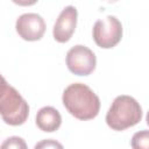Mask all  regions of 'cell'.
Returning <instances> with one entry per match:
<instances>
[{"label": "cell", "instance_id": "cell-7", "mask_svg": "<svg viewBox=\"0 0 149 149\" xmlns=\"http://www.w3.org/2000/svg\"><path fill=\"white\" fill-rule=\"evenodd\" d=\"M77 17L78 12L76 7L71 5L66 6L59 13L52 29L55 41H57L58 43H65L72 37L77 26Z\"/></svg>", "mask_w": 149, "mask_h": 149}, {"label": "cell", "instance_id": "cell-3", "mask_svg": "<svg viewBox=\"0 0 149 149\" xmlns=\"http://www.w3.org/2000/svg\"><path fill=\"white\" fill-rule=\"evenodd\" d=\"M0 115L9 126H21L29 115V105L0 74Z\"/></svg>", "mask_w": 149, "mask_h": 149}, {"label": "cell", "instance_id": "cell-4", "mask_svg": "<svg viewBox=\"0 0 149 149\" xmlns=\"http://www.w3.org/2000/svg\"><path fill=\"white\" fill-rule=\"evenodd\" d=\"M122 24L113 15H107L105 19L95 21L92 36L95 44L102 49L114 48L122 38Z\"/></svg>", "mask_w": 149, "mask_h": 149}, {"label": "cell", "instance_id": "cell-6", "mask_svg": "<svg viewBox=\"0 0 149 149\" xmlns=\"http://www.w3.org/2000/svg\"><path fill=\"white\" fill-rule=\"evenodd\" d=\"M44 19L36 13H24L15 22V29L19 36L29 42L40 41L45 33Z\"/></svg>", "mask_w": 149, "mask_h": 149}, {"label": "cell", "instance_id": "cell-1", "mask_svg": "<svg viewBox=\"0 0 149 149\" xmlns=\"http://www.w3.org/2000/svg\"><path fill=\"white\" fill-rule=\"evenodd\" d=\"M62 101L66 111L78 120H92L100 111V99L93 90L83 84H70L63 92Z\"/></svg>", "mask_w": 149, "mask_h": 149}, {"label": "cell", "instance_id": "cell-11", "mask_svg": "<svg viewBox=\"0 0 149 149\" xmlns=\"http://www.w3.org/2000/svg\"><path fill=\"white\" fill-rule=\"evenodd\" d=\"M34 149H64L63 144L54 139H45L37 142Z\"/></svg>", "mask_w": 149, "mask_h": 149}, {"label": "cell", "instance_id": "cell-2", "mask_svg": "<svg viewBox=\"0 0 149 149\" xmlns=\"http://www.w3.org/2000/svg\"><path fill=\"white\" fill-rule=\"evenodd\" d=\"M142 115V107L137 100L130 95L121 94L113 100L106 114V123L113 130L121 132L137 125Z\"/></svg>", "mask_w": 149, "mask_h": 149}, {"label": "cell", "instance_id": "cell-8", "mask_svg": "<svg viewBox=\"0 0 149 149\" xmlns=\"http://www.w3.org/2000/svg\"><path fill=\"white\" fill-rule=\"evenodd\" d=\"M35 120H36V126L42 132L52 133L61 127L62 115L52 106H44L38 109Z\"/></svg>", "mask_w": 149, "mask_h": 149}, {"label": "cell", "instance_id": "cell-10", "mask_svg": "<svg viewBox=\"0 0 149 149\" xmlns=\"http://www.w3.org/2000/svg\"><path fill=\"white\" fill-rule=\"evenodd\" d=\"M0 149H28V146L22 137L10 136L0 144Z\"/></svg>", "mask_w": 149, "mask_h": 149}, {"label": "cell", "instance_id": "cell-9", "mask_svg": "<svg viewBox=\"0 0 149 149\" xmlns=\"http://www.w3.org/2000/svg\"><path fill=\"white\" fill-rule=\"evenodd\" d=\"M130 146L133 149H149V132L144 129L135 133L132 137Z\"/></svg>", "mask_w": 149, "mask_h": 149}, {"label": "cell", "instance_id": "cell-5", "mask_svg": "<svg viewBox=\"0 0 149 149\" xmlns=\"http://www.w3.org/2000/svg\"><path fill=\"white\" fill-rule=\"evenodd\" d=\"M65 62L69 71L73 74L88 76L95 69L97 57L90 48L77 44L68 51Z\"/></svg>", "mask_w": 149, "mask_h": 149}]
</instances>
